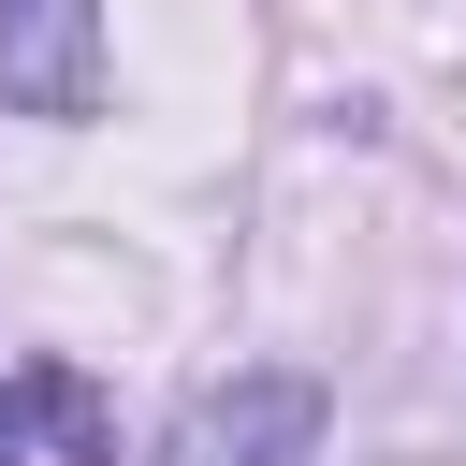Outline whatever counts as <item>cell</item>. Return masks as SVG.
<instances>
[{
    "mask_svg": "<svg viewBox=\"0 0 466 466\" xmlns=\"http://www.w3.org/2000/svg\"><path fill=\"white\" fill-rule=\"evenodd\" d=\"M160 466H320V379L306 364H248L218 393H189Z\"/></svg>",
    "mask_w": 466,
    "mask_h": 466,
    "instance_id": "cell-1",
    "label": "cell"
},
{
    "mask_svg": "<svg viewBox=\"0 0 466 466\" xmlns=\"http://www.w3.org/2000/svg\"><path fill=\"white\" fill-rule=\"evenodd\" d=\"M0 102L44 131L102 116V0H0Z\"/></svg>",
    "mask_w": 466,
    "mask_h": 466,
    "instance_id": "cell-2",
    "label": "cell"
},
{
    "mask_svg": "<svg viewBox=\"0 0 466 466\" xmlns=\"http://www.w3.org/2000/svg\"><path fill=\"white\" fill-rule=\"evenodd\" d=\"M29 437H58L73 466H116V408H102V393H87L73 364H29V379L0 393V466H15Z\"/></svg>",
    "mask_w": 466,
    "mask_h": 466,
    "instance_id": "cell-3",
    "label": "cell"
}]
</instances>
